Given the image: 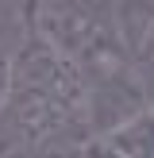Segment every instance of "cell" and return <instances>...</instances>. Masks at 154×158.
<instances>
[{
    "label": "cell",
    "instance_id": "277c9868",
    "mask_svg": "<svg viewBox=\"0 0 154 158\" xmlns=\"http://www.w3.org/2000/svg\"><path fill=\"white\" fill-rule=\"evenodd\" d=\"M100 139L120 158H154V104H146L143 112H135L131 120H123Z\"/></svg>",
    "mask_w": 154,
    "mask_h": 158
},
{
    "label": "cell",
    "instance_id": "52a82bcc",
    "mask_svg": "<svg viewBox=\"0 0 154 158\" xmlns=\"http://www.w3.org/2000/svg\"><path fill=\"white\" fill-rule=\"evenodd\" d=\"M150 104H154V100H150Z\"/></svg>",
    "mask_w": 154,
    "mask_h": 158
},
{
    "label": "cell",
    "instance_id": "8992f818",
    "mask_svg": "<svg viewBox=\"0 0 154 158\" xmlns=\"http://www.w3.org/2000/svg\"><path fill=\"white\" fill-rule=\"evenodd\" d=\"M77 158H120V154H116L104 139H85V143L77 147Z\"/></svg>",
    "mask_w": 154,
    "mask_h": 158
},
{
    "label": "cell",
    "instance_id": "3957f363",
    "mask_svg": "<svg viewBox=\"0 0 154 158\" xmlns=\"http://www.w3.org/2000/svg\"><path fill=\"white\" fill-rule=\"evenodd\" d=\"M120 50L139 77L154 73V4H112Z\"/></svg>",
    "mask_w": 154,
    "mask_h": 158
},
{
    "label": "cell",
    "instance_id": "6da1fadb",
    "mask_svg": "<svg viewBox=\"0 0 154 158\" xmlns=\"http://www.w3.org/2000/svg\"><path fill=\"white\" fill-rule=\"evenodd\" d=\"M12 127L31 151H46L81 123L85 127V77L77 66L38 43L35 35L15 46V93H12Z\"/></svg>",
    "mask_w": 154,
    "mask_h": 158
},
{
    "label": "cell",
    "instance_id": "5b68a950",
    "mask_svg": "<svg viewBox=\"0 0 154 158\" xmlns=\"http://www.w3.org/2000/svg\"><path fill=\"white\" fill-rule=\"evenodd\" d=\"M15 93V46H0V116L8 112Z\"/></svg>",
    "mask_w": 154,
    "mask_h": 158
},
{
    "label": "cell",
    "instance_id": "7a4b0ae2",
    "mask_svg": "<svg viewBox=\"0 0 154 158\" xmlns=\"http://www.w3.org/2000/svg\"><path fill=\"white\" fill-rule=\"evenodd\" d=\"M31 35L69 66H77L81 77L127 62L116 39L112 8L104 4H35Z\"/></svg>",
    "mask_w": 154,
    "mask_h": 158
},
{
    "label": "cell",
    "instance_id": "ba28073f",
    "mask_svg": "<svg viewBox=\"0 0 154 158\" xmlns=\"http://www.w3.org/2000/svg\"><path fill=\"white\" fill-rule=\"evenodd\" d=\"M73 158H77V154H73Z\"/></svg>",
    "mask_w": 154,
    "mask_h": 158
}]
</instances>
